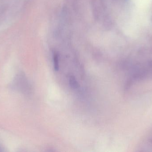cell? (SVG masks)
I'll use <instances>...</instances> for the list:
<instances>
[{
  "label": "cell",
  "instance_id": "obj_1",
  "mask_svg": "<svg viewBox=\"0 0 152 152\" xmlns=\"http://www.w3.org/2000/svg\"><path fill=\"white\" fill-rule=\"evenodd\" d=\"M12 87L24 94H28L30 91L29 83L24 74L22 73H19L15 77Z\"/></svg>",
  "mask_w": 152,
  "mask_h": 152
},
{
  "label": "cell",
  "instance_id": "obj_2",
  "mask_svg": "<svg viewBox=\"0 0 152 152\" xmlns=\"http://www.w3.org/2000/svg\"><path fill=\"white\" fill-rule=\"evenodd\" d=\"M53 67L55 71H58L59 69V56L56 52H54L53 54Z\"/></svg>",
  "mask_w": 152,
  "mask_h": 152
},
{
  "label": "cell",
  "instance_id": "obj_3",
  "mask_svg": "<svg viewBox=\"0 0 152 152\" xmlns=\"http://www.w3.org/2000/svg\"><path fill=\"white\" fill-rule=\"evenodd\" d=\"M69 85L72 88L77 89L78 88L79 86V84L75 76H69Z\"/></svg>",
  "mask_w": 152,
  "mask_h": 152
}]
</instances>
